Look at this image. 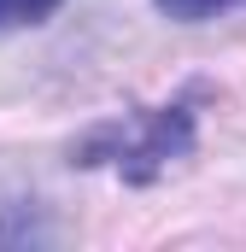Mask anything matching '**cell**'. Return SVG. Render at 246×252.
<instances>
[{
  "mask_svg": "<svg viewBox=\"0 0 246 252\" xmlns=\"http://www.w3.org/2000/svg\"><path fill=\"white\" fill-rule=\"evenodd\" d=\"M82 153H88V164H118V170H129V176L164 170L176 153H187V112L170 106V112H158V118H147V124H135V129L106 124Z\"/></svg>",
  "mask_w": 246,
  "mask_h": 252,
  "instance_id": "obj_1",
  "label": "cell"
},
{
  "mask_svg": "<svg viewBox=\"0 0 246 252\" xmlns=\"http://www.w3.org/2000/svg\"><path fill=\"white\" fill-rule=\"evenodd\" d=\"M64 0H0V30H24V24H41L53 18Z\"/></svg>",
  "mask_w": 246,
  "mask_h": 252,
  "instance_id": "obj_2",
  "label": "cell"
},
{
  "mask_svg": "<svg viewBox=\"0 0 246 252\" xmlns=\"http://www.w3.org/2000/svg\"><path fill=\"white\" fill-rule=\"evenodd\" d=\"M170 18H182V24H199V18H217V12H235L246 0H158Z\"/></svg>",
  "mask_w": 246,
  "mask_h": 252,
  "instance_id": "obj_3",
  "label": "cell"
}]
</instances>
